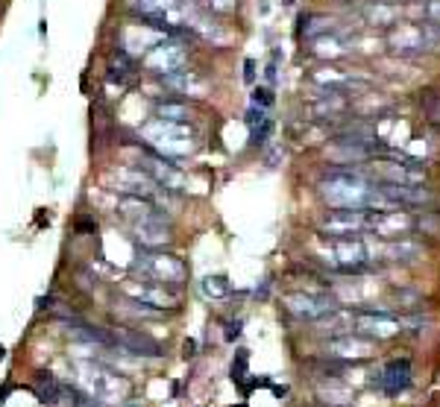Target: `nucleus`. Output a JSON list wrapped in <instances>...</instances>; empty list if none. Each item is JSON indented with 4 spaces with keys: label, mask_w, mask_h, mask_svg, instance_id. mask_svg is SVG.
<instances>
[{
    "label": "nucleus",
    "mask_w": 440,
    "mask_h": 407,
    "mask_svg": "<svg viewBox=\"0 0 440 407\" xmlns=\"http://www.w3.org/2000/svg\"><path fill=\"white\" fill-rule=\"evenodd\" d=\"M118 214L129 223L132 238H136L144 249H162V246H167L170 238H174L165 214L158 211L150 200H144V196H120Z\"/></svg>",
    "instance_id": "2"
},
{
    "label": "nucleus",
    "mask_w": 440,
    "mask_h": 407,
    "mask_svg": "<svg viewBox=\"0 0 440 407\" xmlns=\"http://www.w3.org/2000/svg\"><path fill=\"white\" fill-rule=\"evenodd\" d=\"M132 269L147 278V281H156V285H165V287H179V285H185V278H188V267L182 258L176 255H170L165 249H144L138 252V258L132 261Z\"/></svg>",
    "instance_id": "5"
},
{
    "label": "nucleus",
    "mask_w": 440,
    "mask_h": 407,
    "mask_svg": "<svg viewBox=\"0 0 440 407\" xmlns=\"http://www.w3.org/2000/svg\"><path fill=\"white\" fill-rule=\"evenodd\" d=\"M244 68H247V70H244V79L253 82V79H255V61H253V59H247V61H244Z\"/></svg>",
    "instance_id": "36"
},
{
    "label": "nucleus",
    "mask_w": 440,
    "mask_h": 407,
    "mask_svg": "<svg viewBox=\"0 0 440 407\" xmlns=\"http://www.w3.org/2000/svg\"><path fill=\"white\" fill-rule=\"evenodd\" d=\"M311 53L314 56H320V59H340V56H347L349 53V44L344 39H338L335 32H326L320 35V39H311Z\"/></svg>",
    "instance_id": "25"
},
{
    "label": "nucleus",
    "mask_w": 440,
    "mask_h": 407,
    "mask_svg": "<svg viewBox=\"0 0 440 407\" xmlns=\"http://www.w3.org/2000/svg\"><path fill=\"white\" fill-rule=\"evenodd\" d=\"M120 293H124L129 302L156 307V311H165V307H174L176 305V290L174 287L156 285V281H147V278H127V281H120Z\"/></svg>",
    "instance_id": "8"
},
{
    "label": "nucleus",
    "mask_w": 440,
    "mask_h": 407,
    "mask_svg": "<svg viewBox=\"0 0 440 407\" xmlns=\"http://www.w3.org/2000/svg\"><path fill=\"white\" fill-rule=\"evenodd\" d=\"M271 103H273V91H271V88H255V91H253V106L267 108Z\"/></svg>",
    "instance_id": "32"
},
{
    "label": "nucleus",
    "mask_w": 440,
    "mask_h": 407,
    "mask_svg": "<svg viewBox=\"0 0 440 407\" xmlns=\"http://www.w3.org/2000/svg\"><path fill=\"white\" fill-rule=\"evenodd\" d=\"M200 290H203V296H209V299H226L232 287H229L226 276H205L200 281Z\"/></svg>",
    "instance_id": "29"
},
{
    "label": "nucleus",
    "mask_w": 440,
    "mask_h": 407,
    "mask_svg": "<svg viewBox=\"0 0 440 407\" xmlns=\"http://www.w3.org/2000/svg\"><path fill=\"white\" fill-rule=\"evenodd\" d=\"M138 167H141L144 173L150 176L162 191H182V184H185V176L179 173V167L170 162V158L153 153L150 146H147L144 155L138 158Z\"/></svg>",
    "instance_id": "13"
},
{
    "label": "nucleus",
    "mask_w": 440,
    "mask_h": 407,
    "mask_svg": "<svg viewBox=\"0 0 440 407\" xmlns=\"http://www.w3.org/2000/svg\"><path fill=\"white\" fill-rule=\"evenodd\" d=\"M378 384L387 396H399L402 390L411 384V361L408 357H396V361H387V366L378 375Z\"/></svg>",
    "instance_id": "20"
},
{
    "label": "nucleus",
    "mask_w": 440,
    "mask_h": 407,
    "mask_svg": "<svg viewBox=\"0 0 440 407\" xmlns=\"http://www.w3.org/2000/svg\"><path fill=\"white\" fill-rule=\"evenodd\" d=\"M244 372H247V352H238V361L232 363V381H244Z\"/></svg>",
    "instance_id": "33"
},
{
    "label": "nucleus",
    "mask_w": 440,
    "mask_h": 407,
    "mask_svg": "<svg viewBox=\"0 0 440 407\" xmlns=\"http://www.w3.org/2000/svg\"><path fill=\"white\" fill-rule=\"evenodd\" d=\"M89 229L94 231L97 223H94V220H89V217H80V220H77V231H89Z\"/></svg>",
    "instance_id": "35"
},
{
    "label": "nucleus",
    "mask_w": 440,
    "mask_h": 407,
    "mask_svg": "<svg viewBox=\"0 0 440 407\" xmlns=\"http://www.w3.org/2000/svg\"><path fill=\"white\" fill-rule=\"evenodd\" d=\"M162 82L167 85V88H174V91H179V94H203V88H205V82L197 77L194 70H174V73H165L162 77Z\"/></svg>",
    "instance_id": "24"
},
{
    "label": "nucleus",
    "mask_w": 440,
    "mask_h": 407,
    "mask_svg": "<svg viewBox=\"0 0 440 407\" xmlns=\"http://www.w3.org/2000/svg\"><path fill=\"white\" fill-rule=\"evenodd\" d=\"M109 179L115 182V191H120V196H144V200H150L156 191H162L141 167H112Z\"/></svg>",
    "instance_id": "15"
},
{
    "label": "nucleus",
    "mask_w": 440,
    "mask_h": 407,
    "mask_svg": "<svg viewBox=\"0 0 440 407\" xmlns=\"http://www.w3.org/2000/svg\"><path fill=\"white\" fill-rule=\"evenodd\" d=\"M320 229L326 238H358L361 231H367V211L335 208V211H329V217H323Z\"/></svg>",
    "instance_id": "16"
},
{
    "label": "nucleus",
    "mask_w": 440,
    "mask_h": 407,
    "mask_svg": "<svg viewBox=\"0 0 440 407\" xmlns=\"http://www.w3.org/2000/svg\"><path fill=\"white\" fill-rule=\"evenodd\" d=\"M335 30V21L329 15H309L302 18V35L305 39H320V35L332 32Z\"/></svg>",
    "instance_id": "28"
},
{
    "label": "nucleus",
    "mask_w": 440,
    "mask_h": 407,
    "mask_svg": "<svg viewBox=\"0 0 440 407\" xmlns=\"http://www.w3.org/2000/svg\"><path fill=\"white\" fill-rule=\"evenodd\" d=\"M437 44H440L437 23H394V30L387 32V47L396 56H420Z\"/></svg>",
    "instance_id": "7"
},
{
    "label": "nucleus",
    "mask_w": 440,
    "mask_h": 407,
    "mask_svg": "<svg viewBox=\"0 0 440 407\" xmlns=\"http://www.w3.org/2000/svg\"><path fill=\"white\" fill-rule=\"evenodd\" d=\"M370 246V261L373 258H385V261H408V258L420 255V243L405 240V238H394V240H382V243H367Z\"/></svg>",
    "instance_id": "21"
},
{
    "label": "nucleus",
    "mask_w": 440,
    "mask_h": 407,
    "mask_svg": "<svg viewBox=\"0 0 440 407\" xmlns=\"http://www.w3.org/2000/svg\"><path fill=\"white\" fill-rule=\"evenodd\" d=\"M347 108H349V100H347V94H340V91H323L311 103L314 117H320V120H332V117L347 115Z\"/></svg>",
    "instance_id": "22"
},
{
    "label": "nucleus",
    "mask_w": 440,
    "mask_h": 407,
    "mask_svg": "<svg viewBox=\"0 0 440 407\" xmlns=\"http://www.w3.org/2000/svg\"><path fill=\"white\" fill-rule=\"evenodd\" d=\"M188 61V50L185 44H182V39H176V35H165L158 44H153L150 50H147L144 56V65L156 70V73H174V70H182Z\"/></svg>",
    "instance_id": "10"
},
{
    "label": "nucleus",
    "mask_w": 440,
    "mask_h": 407,
    "mask_svg": "<svg viewBox=\"0 0 440 407\" xmlns=\"http://www.w3.org/2000/svg\"><path fill=\"white\" fill-rule=\"evenodd\" d=\"M141 138L153 153L165 158H185L197 150V132L188 123H176V120L153 117L150 123L141 126Z\"/></svg>",
    "instance_id": "3"
},
{
    "label": "nucleus",
    "mask_w": 440,
    "mask_h": 407,
    "mask_svg": "<svg viewBox=\"0 0 440 407\" xmlns=\"http://www.w3.org/2000/svg\"><path fill=\"white\" fill-rule=\"evenodd\" d=\"M115 334V346H120L129 354H144V357H162V346L153 340L141 334V331H132V328H118L112 331Z\"/></svg>",
    "instance_id": "19"
},
{
    "label": "nucleus",
    "mask_w": 440,
    "mask_h": 407,
    "mask_svg": "<svg viewBox=\"0 0 440 407\" xmlns=\"http://www.w3.org/2000/svg\"><path fill=\"white\" fill-rule=\"evenodd\" d=\"M352 331L370 340H390L402 331V319L382 311H358L352 314Z\"/></svg>",
    "instance_id": "12"
},
{
    "label": "nucleus",
    "mask_w": 440,
    "mask_h": 407,
    "mask_svg": "<svg viewBox=\"0 0 440 407\" xmlns=\"http://www.w3.org/2000/svg\"><path fill=\"white\" fill-rule=\"evenodd\" d=\"M385 3H396L399 6V0H385ZM402 3H408V0H402Z\"/></svg>",
    "instance_id": "39"
},
{
    "label": "nucleus",
    "mask_w": 440,
    "mask_h": 407,
    "mask_svg": "<svg viewBox=\"0 0 440 407\" xmlns=\"http://www.w3.org/2000/svg\"><path fill=\"white\" fill-rule=\"evenodd\" d=\"M311 79L320 85V88H326V91H340V94L367 91V88H370V79H367V77H356V73L340 70V68H320Z\"/></svg>",
    "instance_id": "17"
},
{
    "label": "nucleus",
    "mask_w": 440,
    "mask_h": 407,
    "mask_svg": "<svg viewBox=\"0 0 440 407\" xmlns=\"http://www.w3.org/2000/svg\"><path fill=\"white\" fill-rule=\"evenodd\" d=\"M376 182H387V184H423L425 182V170L417 162H399V158H382L373 164Z\"/></svg>",
    "instance_id": "14"
},
{
    "label": "nucleus",
    "mask_w": 440,
    "mask_h": 407,
    "mask_svg": "<svg viewBox=\"0 0 440 407\" xmlns=\"http://www.w3.org/2000/svg\"><path fill=\"white\" fill-rule=\"evenodd\" d=\"M77 381L94 401H120L129 392L127 378L100 361H77Z\"/></svg>",
    "instance_id": "4"
},
{
    "label": "nucleus",
    "mask_w": 440,
    "mask_h": 407,
    "mask_svg": "<svg viewBox=\"0 0 440 407\" xmlns=\"http://www.w3.org/2000/svg\"><path fill=\"white\" fill-rule=\"evenodd\" d=\"M194 349H197V343H194V340H185V354H194Z\"/></svg>",
    "instance_id": "38"
},
{
    "label": "nucleus",
    "mask_w": 440,
    "mask_h": 407,
    "mask_svg": "<svg viewBox=\"0 0 440 407\" xmlns=\"http://www.w3.org/2000/svg\"><path fill=\"white\" fill-rule=\"evenodd\" d=\"M156 117L176 120V123H188L191 108H188V103H182V100H162V103H156Z\"/></svg>",
    "instance_id": "27"
},
{
    "label": "nucleus",
    "mask_w": 440,
    "mask_h": 407,
    "mask_svg": "<svg viewBox=\"0 0 440 407\" xmlns=\"http://www.w3.org/2000/svg\"><path fill=\"white\" fill-rule=\"evenodd\" d=\"M320 258L335 269V273H364L370 261V246L361 238H329Z\"/></svg>",
    "instance_id": "6"
},
{
    "label": "nucleus",
    "mask_w": 440,
    "mask_h": 407,
    "mask_svg": "<svg viewBox=\"0 0 440 407\" xmlns=\"http://www.w3.org/2000/svg\"><path fill=\"white\" fill-rule=\"evenodd\" d=\"M209 3H212V9H217V12H229V9H235L238 0H209Z\"/></svg>",
    "instance_id": "34"
},
{
    "label": "nucleus",
    "mask_w": 440,
    "mask_h": 407,
    "mask_svg": "<svg viewBox=\"0 0 440 407\" xmlns=\"http://www.w3.org/2000/svg\"><path fill=\"white\" fill-rule=\"evenodd\" d=\"M320 196L329 208L344 211H367V208H390L378 191V182L367 179L361 170H332L320 179Z\"/></svg>",
    "instance_id": "1"
},
{
    "label": "nucleus",
    "mask_w": 440,
    "mask_h": 407,
    "mask_svg": "<svg viewBox=\"0 0 440 407\" xmlns=\"http://www.w3.org/2000/svg\"><path fill=\"white\" fill-rule=\"evenodd\" d=\"M35 396H39V401H44V404H56L59 399H62V384L56 381V375L39 372L35 375Z\"/></svg>",
    "instance_id": "26"
},
{
    "label": "nucleus",
    "mask_w": 440,
    "mask_h": 407,
    "mask_svg": "<svg viewBox=\"0 0 440 407\" xmlns=\"http://www.w3.org/2000/svg\"><path fill=\"white\" fill-rule=\"evenodd\" d=\"M411 229H414L411 214L399 211V208H376V211L367 208V231H373L376 238H382V240L405 238Z\"/></svg>",
    "instance_id": "11"
},
{
    "label": "nucleus",
    "mask_w": 440,
    "mask_h": 407,
    "mask_svg": "<svg viewBox=\"0 0 440 407\" xmlns=\"http://www.w3.org/2000/svg\"><path fill=\"white\" fill-rule=\"evenodd\" d=\"M241 334V323H229L226 325V340H235Z\"/></svg>",
    "instance_id": "37"
},
{
    "label": "nucleus",
    "mask_w": 440,
    "mask_h": 407,
    "mask_svg": "<svg viewBox=\"0 0 440 407\" xmlns=\"http://www.w3.org/2000/svg\"><path fill=\"white\" fill-rule=\"evenodd\" d=\"M326 354L338 357V361H367L373 354V340L361 334H338L326 343Z\"/></svg>",
    "instance_id": "18"
},
{
    "label": "nucleus",
    "mask_w": 440,
    "mask_h": 407,
    "mask_svg": "<svg viewBox=\"0 0 440 407\" xmlns=\"http://www.w3.org/2000/svg\"><path fill=\"white\" fill-rule=\"evenodd\" d=\"M417 12L425 18V23H437V27H440V0H425V3L420 0Z\"/></svg>",
    "instance_id": "31"
},
{
    "label": "nucleus",
    "mask_w": 440,
    "mask_h": 407,
    "mask_svg": "<svg viewBox=\"0 0 440 407\" xmlns=\"http://www.w3.org/2000/svg\"><path fill=\"white\" fill-rule=\"evenodd\" d=\"M282 305L297 319H309V323H320L338 311V299L329 293H285Z\"/></svg>",
    "instance_id": "9"
},
{
    "label": "nucleus",
    "mask_w": 440,
    "mask_h": 407,
    "mask_svg": "<svg viewBox=\"0 0 440 407\" xmlns=\"http://www.w3.org/2000/svg\"><path fill=\"white\" fill-rule=\"evenodd\" d=\"M423 112L432 123H440V91H425L423 94Z\"/></svg>",
    "instance_id": "30"
},
{
    "label": "nucleus",
    "mask_w": 440,
    "mask_h": 407,
    "mask_svg": "<svg viewBox=\"0 0 440 407\" xmlns=\"http://www.w3.org/2000/svg\"><path fill=\"white\" fill-rule=\"evenodd\" d=\"M402 9L396 3H385V0H373L370 6H364V21L373 27H394L399 21Z\"/></svg>",
    "instance_id": "23"
}]
</instances>
